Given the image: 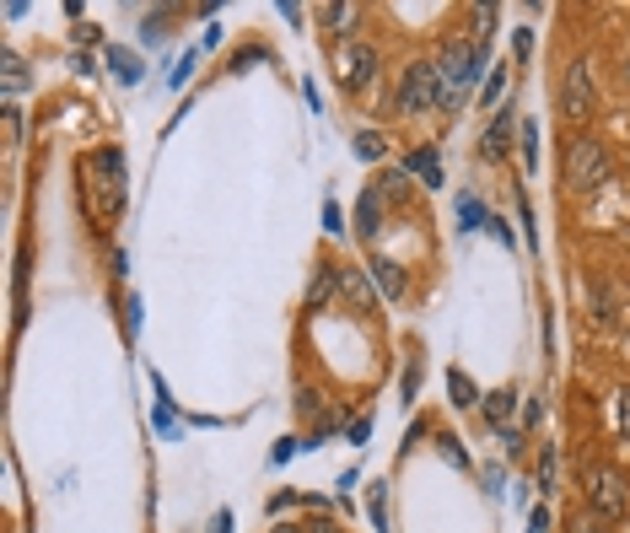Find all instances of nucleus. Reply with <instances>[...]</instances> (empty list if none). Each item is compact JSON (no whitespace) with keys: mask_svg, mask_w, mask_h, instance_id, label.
<instances>
[{"mask_svg":"<svg viewBox=\"0 0 630 533\" xmlns=\"http://www.w3.org/2000/svg\"><path fill=\"white\" fill-rule=\"evenodd\" d=\"M124 151L119 146H98L87 162H81V200H87V216L92 227H114L119 210H124Z\"/></svg>","mask_w":630,"mask_h":533,"instance_id":"f257e3e1","label":"nucleus"},{"mask_svg":"<svg viewBox=\"0 0 630 533\" xmlns=\"http://www.w3.org/2000/svg\"><path fill=\"white\" fill-rule=\"evenodd\" d=\"M480 59H485V49L469 44V38H453L442 49V59H437V70H442V108H453L463 92L480 81Z\"/></svg>","mask_w":630,"mask_h":533,"instance_id":"f03ea898","label":"nucleus"},{"mask_svg":"<svg viewBox=\"0 0 630 533\" xmlns=\"http://www.w3.org/2000/svg\"><path fill=\"white\" fill-rule=\"evenodd\" d=\"M399 114H426V108H442V70L437 59H415L404 65V81H399Z\"/></svg>","mask_w":630,"mask_h":533,"instance_id":"7ed1b4c3","label":"nucleus"},{"mask_svg":"<svg viewBox=\"0 0 630 533\" xmlns=\"http://www.w3.org/2000/svg\"><path fill=\"white\" fill-rule=\"evenodd\" d=\"M587 507H593L598 518H609V523H625L630 518V479L620 469H609V464L587 469Z\"/></svg>","mask_w":630,"mask_h":533,"instance_id":"20e7f679","label":"nucleus"},{"mask_svg":"<svg viewBox=\"0 0 630 533\" xmlns=\"http://www.w3.org/2000/svg\"><path fill=\"white\" fill-rule=\"evenodd\" d=\"M604 178H609V151H604L593 135L572 140V146H566V189H572V194H593Z\"/></svg>","mask_w":630,"mask_h":533,"instance_id":"39448f33","label":"nucleus"},{"mask_svg":"<svg viewBox=\"0 0 630 533\" xmlns=\"http://www.w3.org/2000/svg\"><path fill=\"white\" fill-rule=\"evenodd\" d=\"M561 108H566V118H582L598 108V81H593V59L576 55L572 65H566V81H561Z\"/></svg>","mask_w":630,"mask_h":533,"instance_id":"423d86ee","label":"nucleus"},{"mask_svg":"<svg viewBox=\"0 0 630 533\" xmlns=\"http://www.w3.org/2000/svg\"><path fill=\"white\" fill-rule=\"evenodd\" d=\"M372 70H377V49L372 44H340L335 49V81H340L345 92H361L367 81H372Z\"/></svg>","mask_w":630,"mask_h":533,"instance_id":"0eeeda50","label":"nucleus"},{"mask_svg":"<svg viewBox=\"0 0 630 533\" xmlns=\"http://www.w3.org/2000/svg\"><path fill=\"white\" fill-rule=\"evenodd\" d=\"M507 146H512V108H501V114L491 118V129L480 135V157H485V162H501Z\"/></svg>","mask_w":630,"mask_h":533,"instance_id":"6e6552de","label":"nucleus"},{"mask_svg":"<svg viewBox=\"0 0 630 533\" xmlns=\"http://www.w3.org/2000/svg\"><path fill=\"white\" fill-rule=\"evenodd\" d=\"M480 410H485V425H491L496 436L517 431V425H512V410H517V394H512V388H496V394H485V405H480Z\"/></svg>","mask_w":630,"mask_h":533,"instance_id":"1a4fd4ad","label":"nucleus"},{"mask_svg":"<svg viewBox=\"0 0 630 533\" xmlns=\"http://www.w3.org/2000/svg\"><path fill=\"white\" fill-rule=\"evenodd\" d=\"M340 292L361 307V313H372L377 307V286H372V275H361V270H345L340 275Z\"/></svg>","mask_w":630,"mask_h":533,"instance_id":"9d476101","label":"nucleus"},{"mask_svg":"<svg viewBox=\"0 0 630 533\" xmlns=\"http://www.w3.org/2000/svg\"><path fill=\"white\" fill-rule=\"evenodd\" d=\"M372 286H377V296H388V302H399L404 296V270L399 264H388V259H372Z\"/></svg>","mask_w":630,"mask_h":533,"instance_id":"9b49d317","label":"nucleus"},{"mask_svg":"<svg viewBox=\"0 0 630 533\" xmlns=\"http://www.w3.org/2000/svg\"><path fill=\"white\" fill-rule=\"evenodd\" d=\"M377 221H383V200H377V189H367V194H361V205H356V232L372 237V232H377Z\"/></svg>","mask_w":630,"mask_h":533,"instance_id":"f8f14e48","label":"nucleus"},{"mask_svg":"<svg viewBox=\"0 0 630 533\" xmlns=\"http://www.w3.org/2000/svg\"><path fill=\"white\" fill-rule=\"evenodd\" d=\"M108 65H114V76L124 81V87H135V81L146 76V70H140V55H135V49H108Z\"/></svg>","mask_w":630,"mask_h":533,"instance_id":"ddd939ff","label":"nucleus"},{"mask_svg":"<svg viewBox=\"0 0 630 533\" xmlns=\"http://www.w3.org/2000/svg\"><path fill=\"white\" fill-rule=\"evenodd\" d=\"M459 227H463V232L491 227V210H485V200H480V194H463V200H459Z\"/></svg>","mask_w":630,"mask_h":533,"instance_id":"4468645a","label":"nucleus"},{"mask_svg":"<svg viewBox=\"0 0 630 533\" xmlns=\"http://www.w3.org/2000/svg\"><path fill=\"white\" fill-rule=\"evenodd\" d=\"M448 394H453V405H459V410H474V405H485V399H480V388H474V383L463 377L459 366L448 372Z\"/></svg>","mask_w":630,"mask_h":533,"instance_id":"2eb2a0df","label":"nucleus"},{"mask_svg":"<svg viewBox=\"0 0 630 533\" xmlns=\"http://www.w3.org/2000/svg\"><path fill=\"white\" fill-rule=\"evenodd\" d=\"M409 173H420L426 183H431V189H437V183H442V168H437V151H431V146H415V151H409Z\"/></svg>","mask_w":630,"mask_h":533,"instance_id":"dca6fc26","label":"nucleus"},{"mask_svg":"<svg viewBox=\"0 0 630 533\" xmlns=\"http://www.w3.org/2000/svg\"><path fill=\"white\" fill-rule=\"evenodd\" d=\"M335 286H340V275L318 264V270H313V286H307V307H324V302L335 296Z\"/></svg>","mask_w":630,"mask_h":533,"instance_id":"f3484780","label":"nucleus"},{"mask_svg":"<svg viewBox=\"0 0 630 533\" xmlns=\"http://www.w3.org/2000/svg\"><path fill=\"white\" fill-rule=\"evenodd\" d=\"M615 523L609 518H598L593 507H582V512H572V523H566V533H609Z\"/></svg>","mask_w":630,"mask_h":533,"instance_id":"a211bd4d","label":"nucleus"},{"mask_svg":"<svg viewBox=\"0 0 630 533\" xmlns=\"http://www.w3.org/2000/svg\"><path fill=\"white\" fill-rule=\"evenodd\" d=\"M383 151H388V140H383L377 129H361V135H356V157H361V162H383Z\"/></svg>","mask_w":630,"mask_h":533,"instance_id":"6ab92c4d","label":"nucleus"},{"mask_svg":"<svg viewBox=\"0 0 630 533\" xmlns=\"http://www.w3.org/2000/svg\"><path fill=\"white\" fill-rule=\"evenodd\" d=\"M324 16H329V27H335V38H340V44H350V27H356V5L345 0V5H329Z\"/></svg>","mask_w":630,"mask_h":533,"instance_id":"aec40b11","label":"nucleus"},{"mask_svg":"<svg viewBox=\"0 0 630 533\" xmlns=\"http://www.w3.org/2000/svg\"><path fill=\"white\" fill-rule=\"evenodd\" d=\"M522 168H539V124H522Z\"/></svg>","mask_w":630,"mask_h":533,"instance_id":"412c9836","label":"nucleus"},{"mask_svg":"<svg viewBox=\"0 0 630 533\" xmlns=\"http://www.w3.org/2000/svg\"><path fill=\"white\" fill-rule=\"evenodd\" d=\"M383 485H372V501H367V512H372V523H377V533H388V507H383Z\"/></svg>","mask_w":630,"mask_h":533,"instance_id":"4be33fe9","label":"nucleus"},{"mask_svg":"<svg viewBox=\"0 0 630 533\" xmlns=\"http://www.w3.org/2000/svg\"><path fill=\"white\" fill-rule=\"evenodd\" d=\"M539 490L544 496L555 490V447H544V458H539Z\"/></svg>","mask_w":630,"mask_h":533,"instance_id":"5701e85b","label":"nucleus"},{"mask_svg":"<svg viewBox=\"0 0 630 533\" xmlns=\"http://www.w3.org/2000/svg\"><path fill=\"white\" fill-rule=\"evenodd\" d=\"M474 16H480V27H474V44H485V38H491V27H496V5H480Z\"/></svg>","mask_w":630,"mask_h":533,"instance_id":"b1692460","label":"nucleus"},{"mask_svg":"<svg viewBox=\"0 0 630 533\" xmlns=\"http://www.w3.org/2000/svg\"><path fill=\"white\" fill-rule=\"evenodd\" d=\"M22 81H27V70H22V59H16V55H5V92H16Z\"/></svg>","mask_w":630,"mask_h":533,"instance_id":"393cba45","label":"nucleus"},{"mask_svg":"<svg viewBox=\"0 0 630 533\" xmlns=\"http://www.w3.org/2000/svg\"><path fill=\"white\" fill-rule=\"evenodd\" d=\"M501 87H507V70L496 65V70L485 76V103H496V97H501Z\"/></svg>","mask_w":630,"mask_h":533,"instance_id":"a878e982","label":"nucleus"},{"mask_svg":"<svg viewBox=\"0 0 630 533\" xmlns=\"http://www.w3.org/2000/svg\"><path fill=\"white\" fill-rule=\"evenodd\" d=\"M615 425H620V436L630 442V388L620 394V410H615Z\"/></svg>","mask_w":630,"mask_h":533,"instance_id":"bb28decb","label":"nucleus"},{"mask_svg":"<svg viewBox=\"0 0 630 533\" xmlns=\"http://www.w3.org/2000/svg\"><path fill=\"white\" fill-rule=\"evenodd\" d=\"M296 405H302V415H318V410H324V399H318L313 388H296Z\"/></svg>","mask_w":630,"mask_h":533,"instance_id":"cd10ccee","label":"nucleus"},{"mask_svg":"<svg viewBox=\"0 0 630 533\" xmlns=\"http://www.w3.org/2000/svg\"><path fill=\"white\" fill-rule=\"evenodd\" d=\"M324 227H329V232H345V216H340V205H335V200L324 205Z\"/></svg>","mask_w":630,"mask_h":533,"instance_id":"c85d7f7f","label":"nucleus"},{"mask_svg":"<svg viewBox=\"0 0 630 533\" xmlns=\"http://www.w3.org/2000/svg\"><path fill=\"white\" fill-rule=\"evenodd\" d=\"M528 533H550V507H533V518H528Z\"/></svg>","mask_w":630,"mask_h":533,"instance_id":"c756f323","label":"nucleus"},{"mask_svg":"<svg viewBox=\"0 0 630 533\" xmlns=\"http://www.w3.org/2000/svg\"><path fill=\"white\" fill-rule=\"evenodd\" d=\"M189 70H194V55L178 59V70H172V87H183V81H189Z\"/></svg>","mask_w":630,"mask_h":533,"instance_id":"7c9ffc66","label":"nucleus"},{"mask_svg":"<svg viewBox=\"0 0 630 533\" xmlns=\"http://www.w3.org/2000/svg\"><path fill=\"white\" fill-rule=\"evenodd\" d=\"M291 453H296V442H291V436H286V442H275V453H270V458H275V464H286Z\"/></svg>","mask_w":630,"mask_h":533,"instance_id":"2f4dec72","label":"nucleus"},{"mask_svg":"<svg viewBox=\"0 0 630 533\" xmlns=\"http://www.w3.org/2000/svg\"><path fill=\"white\" fill-rule=\"evenodd\" d=\"M216 533H232V512H216Z\"/></svg>","mask_w":630,"mask_h":533,"instance_id":"473e14b6","label":"nucleus"},{"mask_svg":"<svg viewBox=\"0 0 630 533\" xmlns=\"http://www.w3.org/2000/svg\"><path fill=\"white\" fill-rule=\"evenodd\" d=\"M625 87H630V55H625Z\"/></svg>","mask_w":630,"mask_h":533,"instance_id":"72a5a7b5","label":"nucleus"},{"mask_svg":"<svg viewBox=\"0 0 630 533\" xmlns=\"http://www.w3.org/2000/svg\"><path fill=\"white\" fill-rule=\"evenodd\" d=\"M625 355H630V329H625Z\"/></svg>","mask_w":630,"mask_h":533,"instance_id":"f704fd0d","label":"nucleus"}]
</instances>
